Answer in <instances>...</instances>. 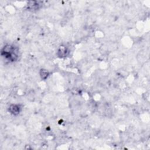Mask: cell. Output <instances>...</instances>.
Here are the masks:
<instances>
[{
    "mask_svg": "<svg viewBox=\"0 0 150 150\" xmlns=\"http://www.w3.org/2000/svg\"><path fill=\"white\" fill-rule=\"evenodd\" d=\"M8 110L11 114L14 116H16L19 115L21 112L22 107L19 104H12L8 107Z\"/></svg>",
    "mask_w": 150,
    "mask_h": 150,
    "instance_id": "1",
    "label": "cell"
},
{
    "mask_svg": "<svg viewBox=\"0 0 150 150\" xmlns=\"http://www.w3.org/2000/svg\"><path fill=\"white\" fill-rule=\"evenodd\" d=\"M42 5V2L36 1H29L27 3L26 8L27 9L30 11H35L38 10Z\"/></svg>",
    "mask_w": 150,
    "mask_h": 150,
    "instance_id": "2",
    "label": "cell"
},
{
    "mask_svg": "<svg viewBox=\"0 0 150 150\" xmlns=\"http://www.w3.org/2000/svg\"><path fill=\"white\" fill-rule=\"evenodd\" d=\"M69 54V49L66 46H60L57 52V55L60 58L66 57L68 56Z\"/></svg>",
    "mask_w": 150,
    "mask_h": 150,
    "instance_id": "3",
    "label": "cell"
},
{
    "mask_svg": "<svg viewBox=\"0 0 150 150\" xmlns=\"http://www.w3.org/2000/svg\"><path fill=\"white\" fill-rule=\"evenodd\" d=\"M50 76V72L45 69H42L39 71V76L42 80H46Z\"/></svg>",
    "mask_w": 150,
    "mask_h": 150,
    "instance_id": "4",
    "label": "cell"
}]
</instances>
